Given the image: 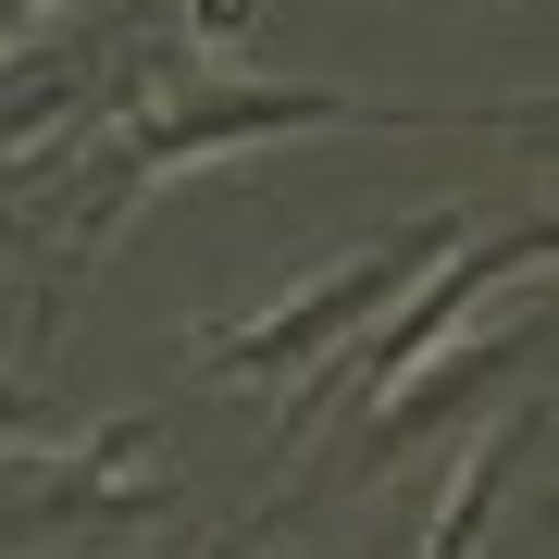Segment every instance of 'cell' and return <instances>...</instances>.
I'll list each match as a JSON object with an SVG mask.
<instances>
[{"label":"cell","instance_id":"cell-1","mask_svg":"<svg viewBox=\"0 0 559 559\" xmlns=\"http://www.w3.org/2000/svg\"><path fill=\"white\" fill-rule=\"evenodd\" d=\"M460 237V224L436 212V224H411V237H385L373 261H348L336 286H323V299H299V311H274V323H249V336H224V373H261V360H299L311 336H336V323H360L373 311V286H399V274H423V261H436Z\"/></svg>","mask_w":559,"mask_h":559},{"label":"cell","instance_id":"cell-2","mask_svg":"<svg viewBox=\"0 0 559 559\" xmlns=\"http://www.w3.org/2000/svg\"><path fill=\"white\" fill-rule=\"evenodd\" d=\"M13 423H38V411H25V385H0V436H13Z\"/></svg>","mask_w":559,"mask_h":559}]
</instances>
